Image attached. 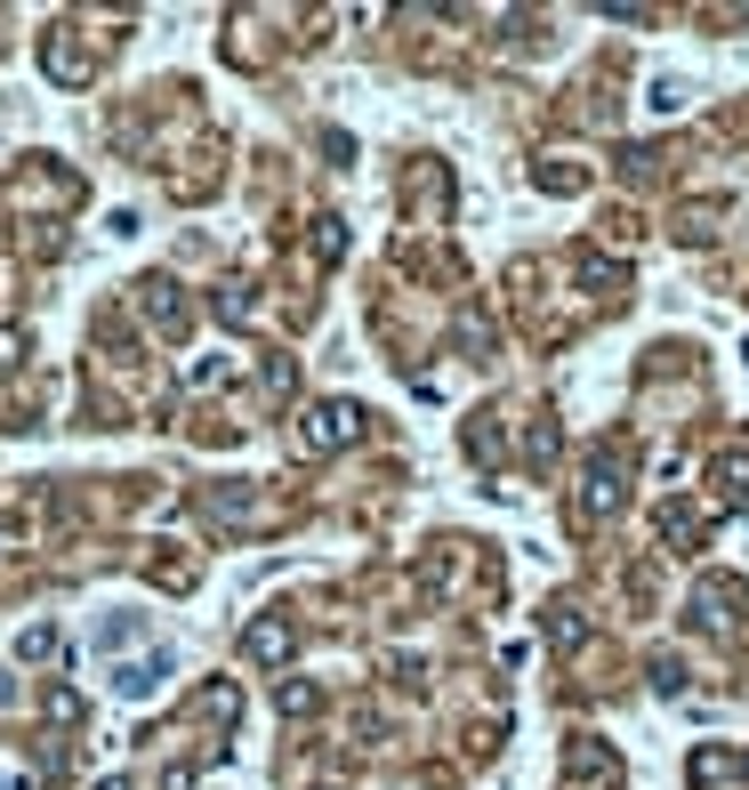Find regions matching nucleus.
Listing matches in <instances>:
<instances>
[{
  "instance_id": "nucleus-1",
  "label": "nucleus",
  "mask_w": 749,
  "mask_h": 790,
  "mask_svg": "<svg viewBox=\"0 0 749 790\" xmlns=\"http://www.w3.org/2000/svg\"><path fill=\"white\" fill-rule=\"evenodd\" d=\"M154 678H161V661H130V670H113V685H121V694H145Z\"/></svg>"
}]
</instances>
